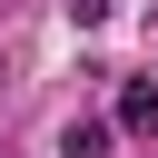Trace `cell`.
I'll return each mask as SVG.
<instances>
[{
    "mask_svg": "<svg viewBox=\"0 0 158 158\" xmlns=\"http://www.w3.org/2000/svg\"><path fill=\"white\" fill-rule=\"evenodd\" d=\"M109 10H118V0H69V20H79V30H99Z\"/></svg>",
    "mask_w": 158,
    "mask_h": 158,
    "instance_id": "cell-3",
    "label": "cell"
},
{
    "mask_svg": "<svg viewBox=\"0 0 158 158\" xmlns=\"http://www.w3.org/2000/svg\"><path fill=\"white\" fill-rule=\"evenodd\" d=\"M109 128H158V89H148V79H128V89H118V118H109Z\"/></svg>",
    "mask_w": 158,
    "mask_h": 158,
    "instance_id": "cell-1",
    "label": "cell"
},
{
    "mask_svg": "<svg viewBox=\"0 0 158 158\" xmlns=\"http://www.w3.org/2000/svg\"><path fill=\"white\" fill-rule=\"evenodd\" d=\"M59 158H109V118H69V138H59Z\"/></svg>",
    "mask_w": 158,
    "mask_h": 158,
    "instance_id": "cell-2",
    "label": "cell"
}]
</instances>
